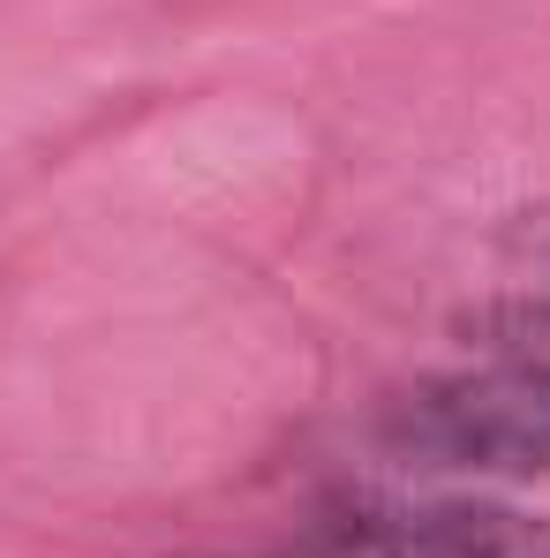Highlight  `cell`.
<instances>
[{
	"label": "cell",
	"mask_w": 550,
	"mask_h": 558,
	"mask_svg": "<svg viewBox=\"0 0 550 558\" xmlns=\"http://www.w3.org/2000/svg\"><path fill=\"white\" fill-rule=\"evenodd\" d=\"M286 558H550V521L513 506H438V513L325 536Z\"/></svg>",
	"instance_id": "obj_2"
},
{
	"label": "cell",
	"mask_w": 550,
	"mask_h": 558,
	"mask_svg": "<svg viewBox=\"0 0 550 558\" xmlns=\"http://www.w3.org/2000/svg\"><path fill=\"white\" fill-rule=\"evenodd\" d=\"M400 446L438 468H550V363H505L407 392Z\"/></svg>",
	"instance_id": "obj_1"
}]
</instances>
